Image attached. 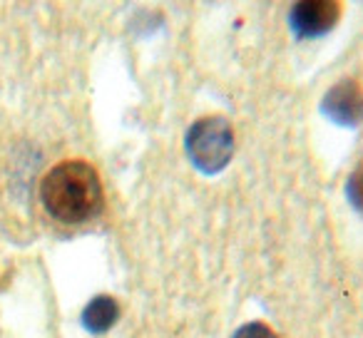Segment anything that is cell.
I'll use <instances>...</instances> for the list:
<instances>
[{
    "mask_svg": "<svg viewBox=\"0 0 363 338\" xmlns=\"http://www.w3.org/2000/svg\"><path fill=\"white\" fill-rule=\"evenodd\" d=\"M40 197L52 219L62 224H82L97 217L102 209V182L92 164L67 159L45 174Z\"/></svg>",
    "mask_w": 363,
    "mask_h": 338,
    "instance_id": "6da1fadb",
    "label": "cell"
},
{
    "mask_svg": "<svg viewBox=\"0 0 363 338\" xmlns=\"http://www.w3.org/2000/svg\"><path fill=\"white\" fill-rule=\"evenodd\" d=\"M187 157L199 172L214 174L229 164L234 154V132L224 117L197 120L187 132Z\"/></svg>",
    "mask_w": 363,
    "mask_h": 338,
    "instance_id": "7a4b0ae2",
    "label": "cell"
},
{
    "mask_svg": "<svg viewBox=\"0 0 363 338\" xmlns=\"http://www.w3.org/2000/svg\"><path fill=\"white\" fill-rule=\"evenodd\" d=\"M338 0H296L291 8V28L298 38H318L338 23Z\"/></svg>",
    "mask_w": 363,
    "mask_h": 338,
    "instance_id": "3957f363",
    "label": "cell"
},
{
    "mask_svg": "<svg viewBox=\"0 0 363 338\" xmlns=\"http://www.w3.org/2000/svg\"><path fill=\"white\" fill-rule=\"evenodd\" d=\"M323 115L341 127H356L363 122V90L358 82L341 80L323 97Z\"/></svg>",
    "mask_w": 363,
    "mask_h": 338,
    "instance_id": "277c9868",
    "label": "cell"
},
{
    "mask_svg": "<svg viewBox=\"0 0 363 338\" xmlns=\"http://www.w3.org/2000/svg\"><path fill=\"white\" fill-rule=\"evenodd\" d=\"M120 318V306L112 296H97L87 303L85 313H82V323L85 328H90L92 333H105Z\"/></svg>",
    "mask_w": 363,
    "mask_h": 338,
    "instance_id": "5b68a950",
    "label": "cell"
},
{
    "mask_svg": "<svg viewBox=\"0 0 363 338\" xmlns=\"http://www.w3.org/2000/svg\"><path fill=\"white\" fill-rule=\"evenodd\" d=\"M346 197L351 199V204L363 212V167H358L356 172L348 177L346 182Z\"/></svg>",
    "mask_w": 363,
    "mask_h": 338,
    "instance_id": "8992f818",
    "label": "cell"
},
{
    "mask_svg": "<svg viewBox=\"0 0 363 338\" xmlns=\"http://www.w3.org/2000/svg\"><path fill=\"white\" fill-rule=\"evenodd\" d=\"M234 338H279V336L267 326V323L252 321V323H247V326L239 328V331L234 333Z\"/></svg>",
    "mask_w": 363,
    "mask_h": 338,
    "instance_id": "52a82bcc",
    "label": "cell"
}]
</instances>
